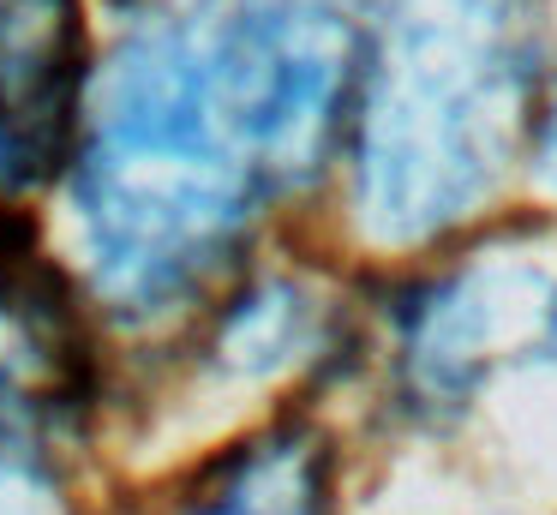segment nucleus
Returning a JSON list of instances; mask_svg holds the SVG:
<instances>
[{
    "mask_svg": "<svg viewBox=\"0 0 557 515\" xmlns=\"http://www.w3.org/2000/svg\"><path fill=\"white\" fill-rule=\"evenodd\" d=\"M552 335H557V294H552Z\"/></svg>",
    "mask_w": 557,
    "mask_h": 515,
    "instance_id": "obj_8",
    "label": "nucleus"
},
{
    "mask_svg": "<svg viewBox=\"0 0 557 515\" xmlns=\"http://www.w3.org/2000/svg\"><path fill=\"white\" fill-rule=\"evenodd\" d=\"M78 0H0V198H25L66 162L78 132Z\"/></svg>",
    "mask_w": 557,
    "mask_h": 515,
    "instance_id": "obj_3",
    "label": "nucleus"
},
{
    "mask_svg": "<svg viewBox=\"0 0 557 515\" xmlns=\"http://www.w3.org/2000/svg\"><path fill=\"white\" fill-rule=\"evenodd\" d=\"M85 383L78 330L61 287L25 252L0 246V438L30 443Z\"/></svg>",
    "mask_w": 557,
    "mask_h": 515,
    "instance_id": "obj_4",
    "label": "nucleus"
},
{
    "mask_svg": "<svg viewBox=\"0 0 557 515\" xmlns=\"http://www.w3.org/2000/svg\"><path fill=\"white\" fill-rule=\"evenodd\" d=\"M181 515H330L324 450L300 431H270L210 467Z\"/></svg>",
    "mask_w": 557,
    "mask_h": 515,
    "instance_id": "obj_5",
    "label": "nucleus"
},
{
    "mask_svg": "<svg viewBox=\"0 0 557 515\" xmlns=\"http://www.w3.org/2000/svg\"><path fill=\"white\" fill-rule=\"evenodd\" d=\"M348 30L312 0H157L102 66L78 156L97 282L169 311L234 252L264 186L312 174Z\"/></svg>",
    "mask_w": 557,
    "mask_h": 515,
    "instance_id": "obj_1",
    "label": "nucleus"
},
{
    "mask_svg": "<svg viewBox=\"0 0 557 515\" xmlns=\"http://www.w3.org/2000/svg\"><path fill=\"white\" fill-rule=\"evenodd\" d=\"M545 156H552V180H557V114H552V132H545Z\"/></svg>",
    "mask_w": 557,
    "mask_h": 515,
    "instance_id": "obj_7",
    "label": "nucleus"
},
{
    "mask_svg": "<svg viewBox=\"0 0 557 515\" xmlns=\"http://www.w3.org/2000/svg\"><path fill=\"white\" fill-rule=\"evenodd\" d=\"M0 515H66L61 486L49 479L30 443L0 438Z\"/></svg>",
    "mask_w": 557,
    "mask_h": 515,
    "instance_id": "obj_6",
    "label": "nucleus"
},
{
    "mask_svg": "<svg viewBox=\"0 0 557 515\" xmlns=\"http://www.w3.org/2000/svg\"><path fill=\"white\" fill-rule=\"evenodd\" d=\"M521 0H389L360 102V210L425 240L497 180L521 114Z\"/></svg>",
    "mask_w": 557,
    "mask_h": 515,
    "instance_id": "obj_2",
    "label": "nucleus"
}]
</instances>
